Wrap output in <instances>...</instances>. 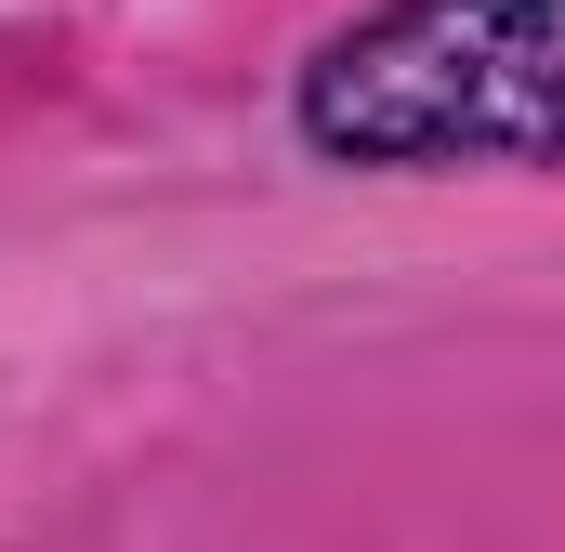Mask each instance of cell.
I'll return each mask as SVG.
<instances>
[{
    "instance_id": "cell-1",
    "label": "cell",
    "mask_w": 565,
    "mask_h": 552,
    "mask_svg": "<svg viewBox=\"0 0 565 552\" xmlns=\"http://www.w3.org/2000/svg\"><path fill=\"white\" fill-rule=\"evenodd\" d=\"M329 171H565V0H369L289 66Z\"/></svg>"
}]
</instances>
